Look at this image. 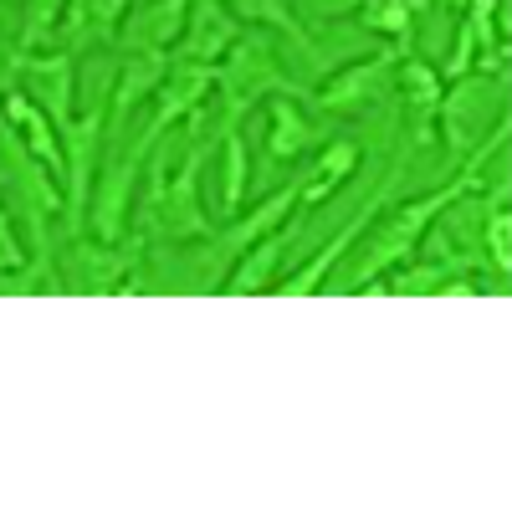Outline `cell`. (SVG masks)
I'll return each instance as SVG.
<instances>
[{"label": "cell", "instance_id": "6da1fadb", "mask_svg": "<svg viewBox=\"0 0 512 512\" xmlns=\"http://www.w3.org/2000/svg\"><path fill=\"white\" fill-rule=\"evenodd\" d=\"M185 154L169 164L164 154V139L154 144V164H149V180L139 190V205H134V236L149 246H195L205 241L210 231H216V221H210V210L200 205V169L210 159V149H216V139L205 134V113H190L185 118Z\"/></svg>", "mask_w": 512, "mask_h": 512}, {"label": "cell", "instance_id": "7a4b0ae2", "mask_svg": "<svg viewBox=\"0 0 512 512\" xmlns=\"http://www.w3.org/2000/svg\"><path fill=\"white\" fill-rule=\"evenodd\" d=\"M472 185H487V169L456 164L451 180H446L441 190H425V195H415V200H400L395 210L384 205L379 216L364 226V236L354 241L359 256L349 262V272H344V282H338V292H369V287H379L384 272H395L400 262H410V256H415L425 226H431L441 210H446L461 190H472Z\"/></svg>", "mask_w": 512, "mask_h": 512}, {"label": "cell", "instance_id": "3957f363", "mask_svg": "<svg viewBox=\"0 0 512 512\" xmlns=\"http://www.w3.org/2000/svg\"><path fill=\"white\" fill-rule=\"evenodd\" d=\"M277 93H297L277 57V41L262 26H246L231 41V52L216 62V88H210V103H205V134L210 139L231 134V128L251 118V108H262Z\"/></svg>", "mask_w": 512, "mask_h": 512}, {"label": "cell", "instance_id": "277c9868", "mask_svg": "<svg viewBox=\"0 0 512 512\" xmlns=\"http://www.w3.org/2000/svg\"><path fill=\"white\" fill-rule=\"evenodd\" d=\"M507 113V72H466L451 77L436 103V134L446 149V164L456 169L466 149L492 134V123Z\"/></svg>", "mask_w": 512, "mask_h": 512}, {"label": "cell", "instance_id": "5b68a950", "mask_svg": "<svg viewBox=\"0 0 512 512\" xmlns=\"http://www.w3.org/2000/svg\"><path fill=\"white\" fill-rule=\"evenodd\" d=\"M154 144L139 134L128 149H118V159H103L93 190H88V210H82V231L98 241H128L134 236V205H139V175H144V154Z\"/></svg>", "mask_w": 512, "mask_h": 512}, {"label": "cell", "instance_id": "8992f818", "mask_svg": "<svg viewBox=\"0 0 512 512\" xmlns=\"http://www.w3.org/2000/svg\"><path fill=\"white\" fill-rule=\"evenodd\" d=\"M405 149H415V144H405ZM405 164H410V159L400 154L390 169H384V180H374V185H369V200L354 210V216H349L344 226H338V231H333V236H328V241H323V246L308 256L303 267H292V272H282V277L272 282V287H277V297H313V292H323V287H328L333 267H338V262H344V256L354 251V241L364 236V226L379 216L384 205L395 200V185L405 180Z\"/></svg>", "mask_w": 512, "mask_h": 512}, {"label": "cell", "instance_id": "52a82bcc", "mask_svg": "<svg viewBox=\"0 0 512 512\" xmlns=\"http://www.w3.org/2000/svg\"><path fill=\"white\" fill-rule=\"evenodd\" d=\"M103 144H108V98L62 123V221H67V236L82 231V210H88V190H93V175L103 164Z\"/></svg>", "mask_w": 512, "mask_h": 512}, {"label": "cell", "instance_id": "ba28073f", "mask_svg": "<svg viewBox=\"0 0 512 512\" xmlns=\"http://www.w3.org/2000/svg\"><path fill=\"white\" fill-rule=\"evenodd\" d=\"M400 52L405 47L384 41L379 52H369V57H359L349 67H338L323 88L308 93V103L318 113H328V118H364V113H374L384 98L395 93V62H400Z\"/></svg>", "mask_w": 512, "mask_h": 512}, {"label": "cell", "instance_id": "9c48e42d", "mask_svg": "<svg viewBox=\"0 0 512 512\" xmlns=\"http://www.w3.org/2000/svg\"><path fill=\"white\" fill-rule=\"evenodd\" d=\"M144 256V241L128 236V241H98L88 231L67 236V256H62V277L72 292H88V297H108V292H128L134 282V267Z\"/></svg>", "mask_w": 512, "mask_h": 512}, {"label": "cell", "instance_id": "30bf717a", "mask_svg": "<svg viewBox=\"0 0 512 512\" xmlns=\"http://www.w3.org/2000/svg\"><path fill=\"white\" fill-rule=\"evenodd\" d=\"M11 88H21L57 128L77 113V52L41 47V52H11Z\"/></svg>", "mask_w": 512, "mask_h": 512}, {"label": "cell", "instance_id": "8fae6325", "mask_svg": "<svg viewBox=\"0 0 512 512\" xmlns=\"http://www.w3.org/2000/svg\"><path fill=\"white\" fill-rule=\"evenodd\" d=\"M210 88H216V67H205V62H185V57H169L164 62V77H159V88L149 98V123H144V139L159 144L164 134H175V128L210 103Z\"/></svg>", "mask_w": 512, "mask_h": 512}, {"label": "cell", "instance_id": "7c38bea8", "mask_svg": "<svg viewBox=\"0 0 512 512\" xmlns=\"http://www.w3.org/2000/svg\"><path fill=\"white\" fill-rule=\"evenodd\" d=\"M297 241H303V210H297L292 221H282L277 231H267L262 241H251L231 262V272L221 277V292L226 297H256V292H267L287 272V256H292Z\"/></svg>", "mask_w": 512, "mask_h": 512}, {"label": "cell", "instance_id": "4fadbf2b", "mask_svg": "<svg viewBox=\"0 0 512 512\" xmlns=\"http://www.w3.org/2000/svg\"><path fill=\"white\" fill-rule=\"evenodd\" d=\"M241 31H246V26H241V16L231 11V0H190L185 31H180L175 47H169V57L216 67V62L231 52V41H236Z\"/></svg>", "mask_w": 512, "mask_h": 512}, {"label": "cell", "instance_id": "5bb4252c", "mask_svg": "<svg viewBox=\"0 0 512 512\" xmlns=\"http://www.w3.org/2000/svg\"><path fill=\"white\" fill-rule=\"evenodd\" d=\"M441 88H446L441 67L420 62L415 52H400V62H395V93H400V103H405V113H410V144H415V149H425V144L436 139V103H441Z\"/></svg>", "mask_w": 512, "mask_h": 512}, {"label": "cell", "instance_id": "9a60e30c", "mask_svg": "<svg viewBox=\"0 0 512 512\" xmlns=\"http://www.w3.org/2000/svg\"><path fill=\"white\" fill-rule=\"evenodd\" d=\"M323 144V128L308 118L303 108V93H277L267 98V134H262V149L272 164H297L303 154H313Z\"/></svg>", "mask_w": 512, "mask_h": 512}, {"label": "cell", "instance_id": "2e32d148", "mask_svg": "<svg viewBox=\"0 0 512 512\" xmlns=\"http://www.w3.org/2000/svg\"><path fill=\"white\" fill-rule=\"evenodd\" d=\"M134 0H67L62 6V31L57 47L67 52H93V47H113Z\"/></svg>", "mask_w": 512, "mask_h": 512}, {"label": "cell", "instance_id": "e0dca14e", "mask_svg": "<svg viewBox=\"0 0 512 512\" xmlns=\"http://www.w3.org/2000/svg\"><path fill=\"white\" fill-rule=\"evenodd\" d=\"M164 62L169 52H123V67L113 72V88H108V134H123L128 118L154 98Z\"/></svg>", "mask_w": 512, "mask_h": 512}, {"label": "cell", "instance_id": "ac0fdd59", "mask_svg": "<svg viewBox=\"0 0 512 512\" xmlns=\"http://www.w3.org/2000/svg\"><path fill=\"white\" fill-rule=\"evenodd\" d=\"M0 123L11 128V134L31 149V159H41L47 164V175H57V185H62V128L41 113L21 88H6L0 93Z\"/></svg>", "mask_w": 512, "mask_h": 512}, {"label": "cell", "instance_id": "d6986e66", "mask_svg": "<svg viewBox=\"0 0 512 512\" xmlns=\"http://www.w3.org/2000/svg\"><path fill=\"white\" fill-rule=\"evenodd\" d=\"M185 11L190 0H134L123 31H118V47L123 52H169L185 31Z\"/></svg>", "mask_w": 512, "mask_h": 512}, {"label": "cell", "instance_id": "ffe728a7", "mask_svg": "<svg viewBox=\"0 0 512 512\" xmlns=\"http://www.w3.org/2000/svg\"><path fill=\"white\" fill-rule=\"evenodd\" d=\"M390 282H379L395 297H477L482 282H472V272H451L446 262H431V256H410L395 272H384Z\"/></svg>", "mask_w": 512, "mask_h": 512}, {"label": "cell", "instance_id": "44dd1931", "mask_svg": "<svg viewBox=\"0 0 512 512\" xmlns=\"http://www.w3.org/2000/svg\"><path fill=\"white\" fill-rule=\"evenodd\" d=\"M359 159H364V149H359L354 139H328L323 154H318V164L308 169V175H297V180H303L297 210H318V205H328L338 190H344V180L359 169Z\"/></svg>", "mask_w": 512, "mask_h": 512}, {"label": "cell", "instance_id": "7402d4cb", "mask_svg": "<svg viewBox=\"0 0 512 512\" xmlns=\"http://www.w3.org/2000/svg\"><path fill=\"white\" fill-rule=\"evenodd\" d=\"M216 154H221V180H216V216L231 221L236 210L246 205V190H251V149H246V134L231 128V134L216 139Z\"/></svg>", "mask_w": 512, "mask_h": 512}, {"label": "cell", "instance_id": "603a6c76", "mask_svg": "<svg viewBox=\"0 0 512 512\" xmlns=\"http://www.w3.org/2000/svg\"><path fill=\"white\" fill-rule=\"evenodd\" d=\"M425 6H431V0H359L354 21L364 31H374V36H384V41H395V47L410 52V31H415Z\"/></svg>", "mask_w": 512, "mask_h": 512}, {"label": "cell", "instance_id": "cb8c5ba5", "mask_svg": "<svg viewBox=\"0 0 512 512\" xmlns=\"http://www.w3.org/2000/svg\"><path fill=\"white\" fill-rule=\"evenodd\" d=\"M231 11L241 16V26H262V31H277V36H287L303 57H318V47H313V36H308V26L292 16V6L287 0H231Z\"/></svg>", "mask_w": 512, "mask_h": 512}, {"label": "cell", "instance_id": "d4e9b609", "mask_svg": "<svg viewBox=\"0 0 512 512\" xmlns=\"http://www.w3.org/2000/svg\"><path fill=\"white\" fill-rule=\"evenodd\" d=\"M62 6H67V0H21V36H16V47H21V52L57 47Z\"/></svg>", "mask_w": 512, "mask_h": 512}, {"label": "cell", "instance_id": "484cf974", "mask_svg": "<svg viewBox=\"0 0 512 512\" xmlns=\"http://www.w3.org/2000/svg\"><path fill=\"white\" fill-rule=\"evenodd\" d=\"M482 256L492 277H512V210L507 200H497L482 221Z\"/></svg>", "mask_w": 512, "mask_h": 512}, {"label": "cell", "instance_id": "4316f807", "mask_svg": "<svg viewBox=\"0 0 512 512\" xmlns=\"http://www.w3.org/2000/svg\"><path fill=\"white\" fill-rule=\"evenodd\" d=\"M287 6L303 26H344V21H354L359 0H287Z\"/></svg>", "mask_w": 512, "mask_h": 512}, {"label": "cell", "instance_id": "83f0119b", "mask_svg": "<svg viewBox=\"0 0 512 512\" xmlns=\"http://www.w3.org/2000/svg\"><path fill=\"white\" fill-rule=\"evenodd\" d=\"M26 241H21V231H16V221H11V210H6V200H0V277L6 272H16V267H26Z\"/></svg>", "mask_w": 512, "mask_h": 512}, {"label": "cell", "instance_id": "f1b7e54d", "mask_svg": "<svg viewBox=\"0 0 512 512\" xmlns=\"http://www.w3.org/2000/svg\"><path fill=\"white\" fill-rule=\"evenodd\" d=\"M431 6H441V11H461V0H431Z\"/></svg>", "mask_w": 512, "mask_h": 512}]
</instances>
